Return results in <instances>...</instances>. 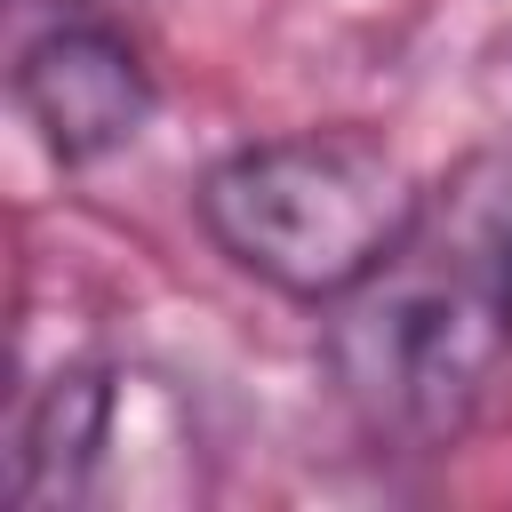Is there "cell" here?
Segmentation results:
<instances>
[{
    "label": "cell",
    "mask_w": 512,
    "mask_h": 512,
    "mask_svg": "<svg viewBox=\"0 0 512 512\" xmlns=\"http://www.w3.org/2000/svg\"><path fill=\"white\" fill-rule=\"evenodd\" d=\"M328 376L392 456L456 448L512 376V136L416 192L400 240L328 304Z\"/></svg>",
    "instance_id": "1"
},
{
    "label": "cell",
    "mask_w": 512,
    "mask_h": 512,
    "mask_svg": "<svg viewBox=\"0 0 512 512\" xmlns=\"http://www.w3.org/2000/svg\"><path fill=\"white\" fill-rule=\"evenodd\" d=\"M416 192L424 184L408 176V160L384 136L288 128V136L232 144L200 176L192 208L224 264L328 312L400 240V224L416 216Z\"/></svg>",
    "instance_id": "2"
},
{
    "label": "cell",
    "mask_w": 512,
    "mask_h": 512,
    "mask_svg": "<svg viewBox=\"0 0 512 512\" xmlns=\"http://www.w3.org/2000/svg\"><path fill=\"white\" fill-rule=\"evenodd\" d=\"M16 104L40 128L48 160L96 168V160L128 152L152 128L160 88H152L144 48L120 24H104V16H56L16 56Z\"/></svg>",
    "instance_id": "3"
},
{
    "label": "cell",
    "mask_w": 512,
    "mask_h": 512,
    "mask_svg": "<svg viewBox=\"0 0 512 512\" xmlns=\"http://www.w3.org/2000/svg\"><path fill=\"white\" fill-rule=\"evenodd\" d=\"M128 384L136 376H120V368H56L40 384V400L24 408L8 496L16 504H104L112 496L104 464L120 448Z\"/></svg>",
    "instance_id": "4"
}]
</instances>
